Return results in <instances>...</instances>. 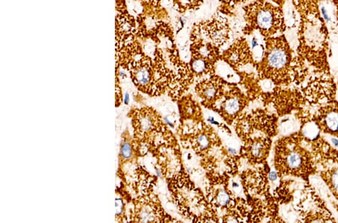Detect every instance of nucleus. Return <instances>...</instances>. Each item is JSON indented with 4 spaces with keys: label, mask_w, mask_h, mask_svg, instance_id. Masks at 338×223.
I'll return each mask as SVG.
<instances>
[{
    "label": "nucleus",
    "mask_w": 338,
    "mask_h": 223,
    "mask_svg": "<svg viewBox=\"0 0 338 223\" xmlns=\"http://www.w3.org/2000/svg\"><path fill=\"white\" fill-rule=\"evenodd\" d=\"M204 0H183L182 6L190 10H196L203 3Z\"/></svg>",
    "instance_id": "nucleus-11"
},
{
    "label": "nucleus",
    "mask_w": 338,
    "mask_h": 223,
    "mask_svg": "<svg viewBox=\"0 0 338 223\" xmlns=\"http://www.w3.org/2000/svg\"><path fill=\"white\" fill-rule=\"evenodd\" d=\"M218 203L220 205H227L230 202V198L228 194L225 192H220L219 194L218 195V199H217Z\"/></svg>",
    "instance_id": "nucleus-15"
},
{
    "label": "nucleus",
    "mask_w": 338,
    "mask_h": 223,
    "mask_svg": "<svg viewBox=\"0 0 338 223\" xmlns=\"http://www.w3.org/2000/svg\"></svg>",
    "instance_id": "nucleus-25"
},
{
    "label": "nucleus",
    "mask_w": 338,
    "mask_h": 223,
    "mask_svg": "<svg viewBox=\"0 0 338 223\" xmlns=\"http://www.w3.org/2000/svg\"><path fill=\"white\" fill-rule=\"evenodd\" d=\"M197 142H198V146H199L201 149H204V148H206L208 146V144H209V140H208V138L204 135H201L200 137L198 138V140H197Z\"/></svg>",
    "instance_id": "nucleus-16"
},
{
    "label": "nucleus",
    "mask_w": 338,
    "mask_h": 223,
    "mask_svg": "<svg viewBox=\"0 0 338 223\" xmlns=\"http://www.w3.org/2000/svg\"><path fill=\"white\" fill-rule=\"evenodd\" d=\"M135 82L141 86H146L150 84L152 78V71L150 66L147 65H138L135 67L133 72Z\"/></svg>",
    "instance_id": "nucleus-4"
},
{
    "label": "nucleus",
    "mask_w": 338,
    "mask_h": 223,
    "mask_svg": "<svg viewBox=\"0 0 338 223\" xmlns=\"http://www.w3.org/2000/svg\"><path fill=\"white\" fill-rule=\"evenodd\" d=\"M270 1H272V3H274V4H277V5H280V6L283 7L288 0H270Z\"/></svg>",
    "instance_id": "nucleus-19"
},
{
    "label": "nucleus",
    "mask_w": 338,
    "mask_h": 223,
    "mask_svg": "<svg viewBox=\"0 0 338 223\" xmlns=\"http://www.w3.org/2000/svg\"><path fill=\"white\" fill-rule=\"evenodd\" d=\"M304 133L308 138L313 139L318 135L319 129L318 127L313 123H309L304 128Z\"/></svg>",
    "instance_id": "nucleus-10"
},
{
    "label": "nucleus",
    "mask_w": 338,
    "mask_h": 223,
    "mask_svg": "<svg viewBox=\"0 0 338 223\" xmlns=\"http://www.w3.org/2000/svg\"><path fill=\"white\" fill-rule=\"evenodd\" d=\"M244 35L258 32L264 38L282 35L287 27L283 7L268 0H255L243 7Z\"/></svg>",
    "instance_id": "nucleus-1"
},
{
    "label": "nucleus",
    "mask_w": 338,
    "mask_h": 223,
    "mask_svg": "<svg viewBox=\"0 0 338 223\" xmlns=\"http://www.w3.org/2000/svg\"><path fill=\"white\" fill-rule=\"evenodd\" d=\"M208 120L209 121V122H211L212 124H214V125H218V124H219V122H218L217 121H216V120L213 118V117H208Z\"/></svg>",
    "instance_id": "nucleus-22"
},
{
    "label": "nucleus",
    "mask_w": 338,
    "mask_h": 223,
    "mask_svg": "<svg viewBox=\"0 0 338 223\" xmlns=\"http://www.w3.org/2000/svg\"><path fill=\"white\" fill-rule=\"evenodd\" d=\"M116 214L117 216L119 215V213L122 212V209H123V201L121 199H116Z\"/></svg>",
    "instance_id": "nucleus-17"
},
{
    "label": "nucleus",
    "mask_w": 338,
    "mask_h": 223,
    "mask_svg": "<svg viewBox=\"0 0 338 223\" xmlns=\"http://www.w3.org/2000/svg\"><path fill=\"white\" fill-rule=\"evenodd\" d=\"M201 93L203 96L207 98V99H212L216 95L217 92V86L212 81H205L203 84H200Z\"/></svg>",
    "instance_id": "nucleus-7"
},
{
    "label": "nucleus",
    "mask_w": 338,
    "mask_h": 223,
    "mask_svg": "<svg viewBox=\"0 0 338 223\" xmlns=\"http://www.w3.org/2000/svg\"><path fill=\"white\" fill-rule=\"evenodd\" d=\"M210 63V61L207 60V59L198 58V57H192L191 65H192V68L195 73L202 74V73L206 72L209 68Z\"/></svg>",
    "instance_id": "nucleus-6"
},
{
    "label": "nucleus",
    "mask_w": 338,
    "mask_h": 223,
    "mask_svg": "<svg viewBox=\"0 0 338 223\" xmlns=\"http://www.w3.org/2000/svg\"><path fill=\"white\" fill-rule=\"evenodd\" d=\"M326 124L330 129L335 130L338 128V114L337 113L332 112L328 114L326 117Z\"/></svg>",
    "instance_id": "nucleus-9"
},
{
    "label": "nucleus",
    "mask_w": 338,
    "mask_h": 223,
    "mask_svg": "<svg viewBox=\"0 0 338 223\" xmlns=\"http://www.w3.org/2000/svg\"><path fill=\"white\" fill-rule=\"evenodd\" d=\"M240 104L236 99H231L228 101L225 105V109L229 113H235L239 109Z\"/></svg>",
    "instance_id": "nucleus-14"
},
{
    "label": "nucleus",
    "mask_w": 338,
    "mask_h": 223,
    "mask_svg": "<svg viewBox=\"0 0 338 223\" xmlns=\"http://www.w3.org/2000/svg\"><path fill=\"white\" fill-rule=\"evenodd\" d=\"M269 178H270V180H273V181H275V180H277V174H276V173H275V172H274V171L270 172V174H269Z\"/></svg>",
    "instance_id": "nucleus-21"
},
{
    "label": "nucleus",
    "mask_w": 338,
    "mask_h": 223,
    "mask_svg": "<svg viewBox=\"0 0 338 223\" xmlns=\"http://www.w3.org/2000/svg\"><path fill=\"white\" fill-rule=\"evenodd\" d=\"M264 51L260 62L266 77L278 79L287 75L290 68L291 49L284 35L264 38Z\"/></svg>",
    "instance_id": "nucleus-2"
},
{
    "label": "nucleus",
    "mask_w": 338,
    "mask_h": 223,
    "mask_svg": "<svg viewBox=\"0 0 338 223\" xmlns=\"http://www.w3.org/2000/svg\"><path fill=\"white\" fill-rule=\"evenodd\" d=\"M192 30L219 48L229 41L231 35L228 19L219 14L210 20L194 25Z\"/></svg>",
    "instance_id": "nucleus-3"
},
{
    "label": "nucleus",
    "mask_w": 338,
    "mask_h": 223,
    "mask_svg": "<svg viewBox=\"0 0 338 223\" xmlns=\"http://www.w3.org/2000/svg\"><path fill=\"white\" fill-rule=\"evenodd\" d=\"M286 164L288 167L291 169L299 168L302 165L301 155L296 152H291L287 155Z\"/></svg>",
    "instance_id": "nucleus-8"
},
{
    "label": "nucleus",
    "mask_w": 338,
    "mask_h": 223,
    "mask_svg": "<svg viewBox=\"0 0 338 223\" xmlns=\"http://www.w3.org/2000/svg\"><path fill=\"white\" fill-rule=\"evenodd\" d=\"M264 148V146L263 144L260 143V142H256V143L252 144V146H251V154H252V156L259 157L262 155V153H263Z\"/></svg>",
    "instance_id": "nucleus-12"
},
{
    "label": "nucleus",
    "mask_w": 338,
    "mask_h": 223,
    "mask_svg": "<svg viewBox=\"0 0 338 223\" xmlns=\"http://www.w3.org/2000/svg\"><path fill=\"white\" fill-rule=\"evenodd\" d=\"M220 3L219 11L223 14H230L235 7L241 4L246 3L249 0H219Z\"/></svg>",
    "instance_id": "nucleus-5"
},
{
    "label": "nucleus",
    "mask_w": 338,
    "mask_h": 223,
    "mask_svg": "<svg viewBox=\"0 0 338 223\" xmlns=\"http://www.w3.org/2000/svg\"><path fill=\"white\" fill-rule=\"evenodd\" d=\"M332 185L335 189H338V170L332 176Z\"/></svg>",
    "instance_id": "nucleus-18"
},
{
    "label": "nucleus",
    "mask_w": 338,
    "mask_h": 223,
    "mask_svg": "<svg viewBox=\"0 0 338 223\" xmlns=\"http://www.w3.org/2000/svg\"><path fill=\"white\" fill-rule=\"evenodd\" d=\"M229 151L230 153H231V154H233V155L236 154V153H237L236 150H235V149H234V148H231V147L229 148Z\"/></svg>",
    "instance_id": "nucleus-24"
},
{
    "label": "nucleus",
    "mask_w": 338,
    "mask_h": 223,
    "mask_svg": "<svg viewBox=\"0 0 338 223\" xmlns=\"http://www.w3.org/2000/svg\"><path fill=\"white\" fill-rule=\"evenodd\" d=\"M121 155L123 159H129L132 156V147L128 142H124L121 145Z\"/></svg>",
    "instance_id": "nucleus-13"
},
{
    "label": "nucleus",
    "mask_w": 338,
    "mask_h": 223,
    "mask_svg": "<svg viewBox=\"0 0 338 223\" xmlns=\"http://www.w3.org/2000/svg\"><path fill=\"white\" fill-rule=\"evenodd\" d=\"M331 3L335 8V15L338 16V0H331Z\"/></svg>",
    "instance_id": "nucleus-20"
},
{
    "label": "nucleus",
    "mask_w": 338,
    "mask_h": 223,
    "mask_svg": "<svg viewBox=\"0 0 338 223\" xmlns=\"http://www.w3.org/2000/svg\"><path fill=\"white\" fill-rule=\"evenodd\" d=\"M124 101H125V104H126V105H127V104H129V93H125Z\"/></svg>",
    "instance_id": "nucleus-23"
}]
</instances>
